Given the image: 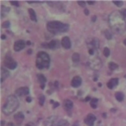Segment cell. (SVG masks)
Returning a JSON list of instances; mask_svg holds the SVG:
<instances>
[{
  "label": "cell",
  "mask_w": 126,
  "mask_h": 126,
  "mask_svg": "<svg viewBox=\"0 0 126 126\" xmlns=\"http://www.w3.org/2000/svg\"><path fill=\"white\" fill-rule=\"evenodd\" d=\"M97 103H98V99H92L91 101V107L92 108H97Z\"/></svg>",
  "instance_id": "603a6c76"
},
{
  "label": "cell",
  "mask_w": 126,
  "mask_h": 126,
  "mask_svg": "<svg viewBox=\"0 0 126 126\" xmlns=\"http://www.w3.org/2000/svg\"><path fill=\"white\" fill-rule=\"evenodd\" d=\"M115 98H116V100L118 102H122L124 100V95H123V93L121 92H117L116 94H115Z\"/></svg>",
  "instance_id": "ac0fdd59"
},
{
  "label": "cell",
  "mask_w": 126,
  "mask_h": 126,
  "mask_svg": "<svg viewBox=\"0 0 126 126\" xmlns=\"http://www.w3.org/2000/svg\"><path fill=\"white\" fill-rule=\"evenodd\" d=\"M4 123H5L4 121H1V126H4Z\"/></svg>",
  "instance_id": "7bdbcfd3"
},
{
  "label": "cell",
  "mask_w": 126,
  "mask_h": 126,
  "mask_svg": "<svg viewBox=\"0 0 126 126\" xmlns=\"http://www.w3.org/2000/svg\"><path fill=\"white\" fill-rule=\"evenodd\" d=\"M29 94V89L27 87H21L15 90V96L21 97V96H27Z\"/></svg>",
  "instance_id": "8992f818"
},
{
  "label": "cell",
  "mask_w": 126,
  "mask_h": 126,
  "mask_svg": "<svg viewBox=\"0 0 126 126\" xmlns=\"http://www.w3.org/2000/svg\"><path fill=\"white\" fill-rule=\"evenodd\" d=\"M95 51H96L95 48H90V49H89V54H90V55H94V54H95Z\"/></svg>",
  "instance_id": "f1b7e54d"
},
{
  "label": "cell",
  "mask_w": 126,
  "mask_h": 126,
  "mask_svg": "<svg viewBox=\"0 0 126 126\" xmlns=\"http://www.w3.org/2000/svg\"><path fill=\"white\" fill-rule=\"evenodd\" d=\"M37 79H38V82L40 84V88L41 89H44L45 88V84L47 82V79L44 75H37Z\"/></svg>",
  "instance_id": "2e32d148"
},
{
  "label": "cell",
  "mask_w": 126,
  "mask_h": 126,
  "mask_svg": "<svg viewBox=\"0 0 126 126\" xmlns=\"http://www.w3.org/2000/svg\"><path fill=\"white\" fill-rule=\"evenodd\" d=\"M88 3H89L90 5H92V4H94V3H95V1H88Z\"/></svg>",
  "instance_id": "e575fe53"
},
{
  "label": "cell",
  "mask_w": 126,
  "mask_h": 126,
  "mask_svg": "<svg viewBox=\"0 0 126 126\" xmlns=\"http://www.w3.org/2000/svg\"><path fill=\"white\" fill-rule=\"evenodd\" d=\"M30 44H31L30 41H27V43H26V46H30Z\"/></svg>",
  "instance_id": "60d3db41"
},
{
  "label": "cell",
  "mask_w": 126,
  "mask_h": 126,
  "mask_svg": "<svg viewBox=\"0 0 126 126\" xmlns=\"http://www.w3.org/2000/svg\"><path fill=\"white\" fill-rule=\"evenodd\" d=\"M47 28L49 32L58 34L69 30V24H65L60 21H49L47 23Z\"/></svg>",
  "instance_id": "3957f363"
},
{
  "label": "cell",
  "mask_w": 126,
  "mask_h": 126,
  "mask_svg": "<svg viewBox=\"0 0 126 126\" xmlns=\"http://www.w3.org/2000/svg\"><path fill=\"white\" fill-rule=\"evenodd\" d=\"M41 46H43L44 47H47V48L56 49V48H58V47H59V40L54 39V40H50L48 44H43Z\"/></svg>",
  "instance_id": "9c48e42d"
},
{
  "label": "cell",
  "mask_w": 126,
  "mask_h": 126,
  "mask_svg": "<svg viewBox=\"0 0 126 126\" xmlns=\"http://www.w3.org/2000/svg\"><path fill=\"white\" fill-rule=\"evenodd\" d=\"M1 38H2V39H5V38H6V36H5L4 34H2V35H1Z\"/></svg>",
  "instance_id": "f35d334b"
},
{
  "label": "cell",
  "mask_w": 126,
  "mask_h": 126,
  "mask_svg": "<svg viewBox=\"0 0 126 126\" xmlns=\"http://www.w3.org/2000/svg\"><path fill=\"white\" fill-rule=\"evenodd\" d=\"M58 126H69V122L67 120H60L58 122Z\"/></svg>",
  "instance_id": "44dd1931"
},
{
  "label": "cell",
  "mask_w": 126,
  "mask_h": 126,
  "mask_svg": "<svg viewBox=\"0 0 126 126\" xmlns=\"http://www.w3.org/2000/svg\"><path fill=\"white\" fill-rule=\"evenodd\" d=\"M8 126H14L13 123H8Z\"/></svg>",
  "instance_id": "ab89813d"
},
{
  "label": "cell",
  "mask_w": 126,
  "mask_h": 126,
  "mask_svg": "<svg viewBox=\"0 0 126 126\" xmlns=\"http://www.w3.org/2000/svg\"><path fill=\"white\" fill-rule=\"evenodd\" d=\"M4 67L7 68V69H10V70H14V69H16L17 64L12 58L6 57L4 59Z\"/></svg>",
  "instance_id": "5b68a950"
},
{
  "label": "cell",
  "mask_w": 126,
  "mask_h": 126,
  "mask_svg": "<svg viewBox=\"0 0 126 126\" xmlns=\"http://www.w3.org/2000/svg\"><path fill=\"white\" fill-rule=\"evenodd\" d=\"M18 107H19V101H18L17 97L14 95H10L7 97L5 104L3 105L2 112L5 115H10V114L14 113Z\"/></svg>",
  "instance_id": "7a4b0ae2"
},
{
  "label": "cell",
  "mask_w": 126,
  "mask_h": 126,
  "mask_svg": "<svg viewBox=\"0 0 126 126\" xmlns=\"http://www.w3.org/2000/svg\"><path fill=\"white\" fill-rule=\"evenodd\" d=\"M49 64H50L49 56L45 51H39L36 56V62H35V65H36L37 69H39V70L48 69Z\"/></svg>",
  "instance_id": "277c9868"
},
{
  "label": "cell",
  "mask_w": 126,
  "mask_h": 126,
  "mask_svg": "<svg viewBox=\"0 0 126 126\" xmlns=\"http://www.w3.org/2000/svg\"><path fill=\"white\" fill-rule=\"evenodd\" d=\"M14 120L16 121L17 124H21V122L24 120V115L22 112H18L14 115Z\"/></svg>",
  "instance_id": "5bb4252c"
},
{
  "label": "cell",
  "mask_w": 126,
  "mask_h": 126,
  "mask_svg": "<svg viewBox=\"0 0 126 126\" xmlns=\"http://www.w3.org/2000/svg\"><path fill=\"white\" fill-rule=\"evenodd\" d=\"M9 77V71L5 68H1V83L7 78Z\"/></svg>",
  "instance_id": "9a60e30c"
},
{
  "label": "cell",
  "mask_w": 126,
  "mask_h": 126,
  "mask_svg": "<svg viewBox=\"0 0 126 126\" xmlns=\"http://www.w3.org/2000/svg\"><path fill=\"white\" fill-rule=\"evenodd\" d=\"M110 27L117 33H122L126 29L125 17L121 14L120 11H113L108 18Z\"/></svg>",
  "instance_id": "6da1fadb"
},
{
  "label": "cell",
  "mask_w": 126,
  "mask_h": 126,
  "mask_svg": "<svg viewBox=\"0 0 126 126\" xmlns=\"http://www.w3.org/2000/svg\"><path fill=\"white\" fill-rule=\"evenodd\" d=\"M64 108H65V110H66V112L69 114V115H71L72 114V111H73V108H74V103H73V101H71V100H65V102H64Z\"/></svg>",
  "instance_id": "ba28073f"
},
{
  "label": "cell",
  "mask_w": 126,
  "mask_h": 126,
  "mask_svg": "<svg viewBox=\"0 0 126 126\" xmlns=\"http://www.w3.org/2000/svg\"><path fill=\"white\" fill-rule=\"evenodd\" d=\"M103 52H104V56L106 57V58H108V57L110 56V49H109L108 47H105V48L103 49Z\"/></svg>",
  "instance_id": "cb8c5ba5"
},
{
  "label": "cell",
  "mask_w": 126,
  "mask_h": 126,
  "mask_svg": "<svg viewBox=\"0 0 126 126\" xmlns=\"http://www.w3.org/2000/svg\"><path fill=\"white\" fill-rule=\"evenodd\" d=\"M104 34H105V37H106L107 39H111L112 38V33L110 32V30H105Z\"/></svg>",
  "instance_id": "7402d4cb"
},
{
  "label": "cell",
  "mask_w": 126,
  "mask_h": 126,
  "mask_svg": "<svg viewBox=\"0 0 126 126\" xmlns=\"http://www.w3.org/2000/svg\"><path fill=\"white\" fill-rule=\"evenodd\" d=\"M51 126H56V125H55V124H52V125H51Z\"/></svg>",
  "instance_id": "f6af8a7d"
},
{
  "label": "cell",
  "mask_w": 126,
  "mask_h": 126,
  "mask_svg": "<svg viewBox=\"0 0 126 126\" xmlns=\"http://www.w3.org/2000/svg\"><path fill=\"white\" fill-rule=\"evenodd\" d=\"M28 13H29V16H30V19L32 20V21H37V18H36V14H35V12H34V10L33 9H31V8H29L28 9Z\"/></svg>",
  "instance_id": "e0dca14e"
},
{
  "label": "cell",
  "mask_w": 126,
  "mask_h": 126,
  "mask_svg": "<svg viewBox=\"0 0 126 126\" xmlns=\"http://www.w3.org/2000/svg\"><path fill=\"white\" fill-rule=\"evenodd\" d=\"M10 4H12L14 6H19V2L18 1H10Z\"/></svg>",
  "instance_id": "83f0119b"
},
{
  "label": "cell",
  "mask_w": 126,
  "mask_h": 126,
  "mask_svg": "<svg viewBox=\"0 0 126 126\" xmlns=\"http://www.w3.org/2000/svg\"><path fill=\"white\" fill-rule=\"evenodd\" d=\"M109 69L111 71H115V70L118 69V65L115 64V63H113V62H111V63H109Z\"/></svg>",
  "instance_id": "d6986e66"
},
{
  "label": "cell",
  "mask_w": 126,
  "mask_h": 126,
  "mask_svg": "<svg viewBox=\"0 0 126 126\" xmlns=\"http://www.w3.org/2000/svg\"><path fill=\"white\" fill-rule=\"evenodd\" d=\"M123 44H124V45H125V46H126V38H125V39H124V40H123Z\"/></svg>",
  "instance_id": "ee69618b"
},
{
  "label": "cell",
  "mask_w": 126,
  "mask_h": 126,
  "mask_svg": "<svg viewBox=\"0 0 126 126\" xmlns=\"http://www.w3.org/2000/svg\"><path fill=\"white\" fill-rule=\"evenodd\" d=\"M59 106V103H55V105H54V108H57Z\"/></svg>",
  "instance_id": "d590c367"
},
{
  "label": "cell",
  "mask_w": 126,
  "mask_h": 126,
  "mask_svg": "<svg viewBox=\"0 0 126 126\" xmlns=\"http://www.w3.org/2000/svg\"><path fill=\"white\" fill-rule=\"evenodd\" d=\"M26 46V43L24 40H21V39H19V40H16L15 43H14V46H13V48L15 51H20V50H22Z\"/></svg>",
  "instance_id": "52a82bcc"
},
{
  "label": "cell",
  "mask_w": 126,
  "mask_h": 126,
  "mask_svg": "<svg viewBox=\"0 0 126 126\" xmlns=\"http://www.w3.org/2000/svg\"><path fill=\"white\" fill-rule=\"evenodd\" d=\"M9 26H10V22L9 21H5V22L2 23V27L3 28H8Z\"/></svg>",
  "instance_id": "484cf974"
},
{
  "label": "cell",
  "mask_w": 126,
  "mask_h": 126,
  "mask_svg": "<svg viewBox=\"0 0 126 126\" xmlns=\"http://www.w3.org/2000/svg\"><path fill=\"white\" fill-rule=\"evenodd\" d=\"M120 12H121V14H122V15H123V16L126 18V9H123L122 11H120Z\"/></svg>",
  "instance_id": "4dcf8cb0"
},
{
  "label": "cell",
  "mask_w": 126,
  "mask_h": 126,
  "mask_svg": "<svg viewBox=\"0 0 126 126\" xmlns=\"http://www.w3.org/2000/svg\"><path fill=\"white\" fill-rule=\"evenodd\" d=\"M118 83H119V80H118L117 78H113V79H111V80L107 83V87H108L109 89H114L115 87L118 85Z\"/></svg>",
  "instance_id": "4fadbf2b"
},
{
  "label": "cell",
  "mask_w": 126,
  "mask_h": 126,
  "mask_svg": "<svg viewBox=\"0 0 126 126\" xmlns=\"http://www.w3.org/2000/svg\"><path fill=\"white\" fill-rule=\"evenodd\" d=\"M85 14L86 15H89V10L88 9H85Z\"/></svg>",
  "instance_id": "836d02e7"
},
{
  "label": "cell",
  "mask_w": 126,
  "mask_h": 126,
  "mask_svg": "<svg viewBox=\"0 0 126 126\" xmlns=\"http://www.w3.org/2000/svg\"><path fill=\"white\" fill-rule=\"evenodd\" d=\"M78 4L80 5V6H85V1H78Z\"/></svg>",
  "instance_id": "f546056e"
},
{
  "label": "cell",
  "mask_w": 126,
  "mask_h": 126,
  "mask_svg": "<svg viewBox=\"0 0 126 126\" xmlns=\"http://www.w3.org/2000/svg\"><path fill=\"white\" fill-rule=\"evenodd\" d=\"M61 45H62V47H64V48H66V49H69V48H71V47H72V44H71V39H70L68 36L63 37V39H62V41H61Z\"/></svg>",
  "instance_id": "8fae6325"
},
{
  "label": "cell",
  "mask_w": 126,
  "mask_h": 126,
  "mask_svg": "<svg viewBox=\"0 0 126 126\" xmlns=\"http://www.w3.org/2000/svg\"><path fill=\"white\" fill-rule=\"evenodd\" d=\"M113 3L116 5V6H118V7H121L123 5V2L122 1H113Z\"/></svg>",
  "instance_id": "4316f807"
},
{
  "label": "cell",
  "mask_w": 126,
  "mask_h": 126,
  "mask_svg": "<svg viewBox=\"0 0 126 126\" xmlns=\"http://www.w3.org/2000/svg\"><path fill=\"white\" fill-rule=\"evenodd\" d=\"M71 85H72V87H74V88H79L82 85V78L79 77V76H76L74 79L72 80Z\"/></svg>",
  "instance_id": "7c38bea8"
},
{
  "label": "cell",
  "mask_w": 126,
  "mask_h": 126,
  "mask_svg": "<svg viewBox=\"0 0 126 126\" xmlns=\"http://www.w3.org/2000/svg\"><path fill=\"white\" fill-rule=\"evenodd\" d=\"M78 125H79V123H78V122H76V123H75L74 125H73V126H78Z\"/></svg>",
  "instance_id": "b9f144b4"
},
{
  "label": "cell",
  "mask_w": 126,
  "mask_h": 126,
  "mask_svg": "<svg viewBox=\"0 0 126 126\" xmlns=\"http://www.w3.org/2000/svg\"><path fill=\"white\" fill-rule=\"evenodd\" d=\"M25 126H34V124L33 123H27Z\"/></svg>",
  "instance_id": "d6a6232c"
},
{
  "label": "cell",
  "mask_w": 126,
  "mask_h": 126,
  "mask_svg": "<svg viewBox=\"0 0 126 126\" xmlns=\"http://www.w3.org/2000/svg\"><path fill=\"white\" fill-rule=\"evenodd\" d=\"M45 96H43V95H40L39 97H38V100H39V105H41V106H43V105L45 104Z\"/></svg>",
  "instance_id": "d4e9b609"
},
{
  "label": "cell",
  "mask_w": 126,
  "mask_h": 126,
  "mask_svg": "<svg viewBox=\"0 0 126 126\" xmlns=\"http://www.w3.org/2000/svg\"><path fill=\"white\" fill-rule=\"evenodd\" d=\"M72 60H73V62L74 63H79V61H80V56H79V54H77V52H75L74 55H73V57H72Z\"/></svg>",
  "instance_id": "ffe728a7"
},
{
  "label": "cell",
  "mask_w": 126,
  "mask_h": 126,
  "mask_svg": "<svg viewBox=\"0 0 126 126\" xmlns=\"http://www.w3.org/2000/svg\"><path fill=\"white\" fill-rule=\"evenodd\" d=\"M31 52H32V50H31V49L27 50V54H28V55H31Z\"/></svg>",
  "instance_id": "8d00e7d4"
},
{
  "label": "cell",
  "mask_w": 126,
  "mask_h": 126,
  "mask_svg": "<svg viewBox=\"0 0 126 126\" xmlns=\"http://www.w3.org/2000/svg\"><path fill=\"white\" fill-rule=\"evenodd\" d=\"M96 121V116L94 114H88L87 115V117L85 118V123L88 125V126H93L94 123H95Z\"/></svg>",
  "instance_id": "30bf717a"
},
{
  "label": "cell",
  "mask_w": 126,
  "mask_h": 126,
  "mask_svg": "<svg viewBox=\"0 0 126 126\" xmlns=\"http://www.w3.org/2000/svg\"><path fill=\"white\" fill-rule=\"evenodd\" d=\"M26 102H28V103H30V102H31V98H29V97H27V98H26Z\"/></svg>",
  "instance_id": "1f68e13d"
},
{
  "label": "cell",
  "mask_w": 126,
  "mask_h": 126,
  "mask_svg": "<svg viewBox=\"0 0 126 126\" xmlns=\"http://www.w3.org/2000/svg\"><path fill=\"white\" fill-rule=\"evenodd\" d=\"M93 20H92V21H96V16H93V18H92Z\"/></svg>",
  "instance_id": "74e56055"
}]
</instances>
